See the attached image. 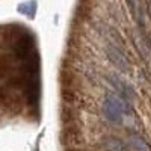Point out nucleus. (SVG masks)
I'll return each instance as SVG.
<instances>
[{"label":"nucleus","instance_id":"obj_5","mask_svg":"<svg viewBox=\"0 0 151 151\" xmlns=\"http://www.w3.org/2000/svg\"><path fill=\"white\" fill-rule=\"evenodd\" d=\"M130 145L133 147L134 151H151V147L148 145V142L141 137L139 134H132L130 136Z\"/></svg>","mask_w":151,"mask_h":151},{"label":"nucleus","instance_id":"obj_3","mask_svg":"<svg viewBox=\"0 0 151 151\" xmlns=\"http://www.w3.org/2000/svg\"><path fill=\"white\" fill-rule=\"evenodd\" d=\"M109 82L112 83L113 88H115V91L119 92V97H121L122 100H125V101H130V100L134 97L133 88H132L127 82H125V80H122L121 77H118V76H110Z\"/></svg>","mask_w":151,"mask_h":151},{"label":"nucleus","instance_id":"obj_1","mask_svg":"<svg viewBox=\"0 0 151 151\" xmlns=\"http://www.w3.org/2000/svg\"><path fill=\"white\" fill-rule=\"evenodd\" d=\"M103 112H104V116L110 122L121 124L124 121V116L132 112V107H130V103L122 100L119 95L107 94L103 103Z\"/></svg>","mask_w":151,"mask_h":151},{"label":"nucleus","instance_id":"obj_2","mask_svg":"<svg viewBox=\"0 0 151 151\" xmlns=\"http://www.w3.org/2000/svg\"><path fill=\"white\" fill-rule=\"evenodd\" d=\"M106 55H107L109 60H110L118 70H121V71H129V70H130V60H129L127 56L124 55V52H122L119 47L113 45V44H107V47H106Z\"/></svg>","mask_w":151,"mask_h":151},{"label":"nucleus","instance_id":"obj_4","mask_svg":"<svg viewBox=\"0 0 151 151\" xmlns=\"http://www.w3.org/2000/svg\"><path fill=\"white\" fill-rule=\"evenodd\" d=\"M104 147L107 151H127V147H125V144L118 139V137H106L104 139Z\"/></svg>","mask_w":151,"mask_h":151}]
</instances>
